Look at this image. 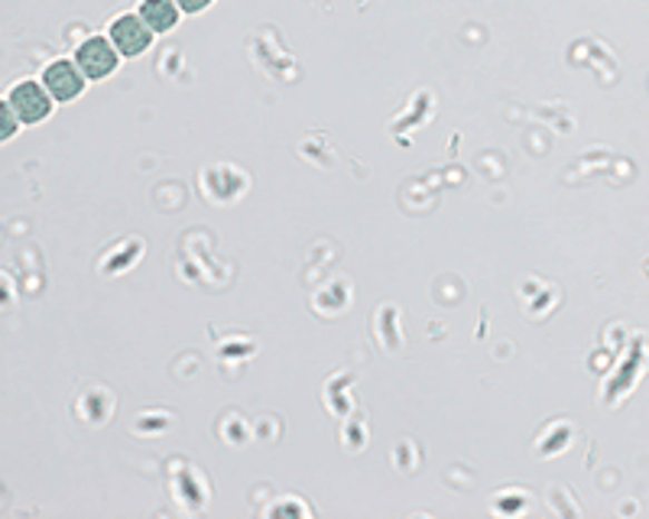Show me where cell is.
Instances as JSON below:
<instances>
[{"instance_id":"6da1fadb","label":"cell","mask_w":649,"mask_h":519,"mask_svg":"<svg viewBox=\"0 0 649 519\" xmlns=\"http://www.w3.org/2000/svg\"><path fill=\"white\" fill-rule=\"evenodd\" d=\"M72 59L78 62V69L88 75V81H105V78H111V75L120 69V62H124V56L117 52V46L111 42V37L105 33H98V37H88L81 39L76 46V52H72Z\"/></svg>"},{"instance_id":"7a4b0ae2","label":"cell","mask_w":649,"mask_h":519,"mask_svg":"<svg viewBox=\"0 0 649 519\" xmlns=\"http://www.w3.org/2000/svg\"><path fill=\"white\" fill-rule=\"evenodd\" d=\"M3 98L10 101V108L17 111V117L23 124H42V120H49L52 111H56V98L49 95V88L42 81H37V78L17 81Z\"/></svg>"},{"instance_id":"3957f363","label":"cell","mask_w":649,"mask_h":519,"mask_svg":"<svg viewBox=\"0 0 649 519\" xmlns=\"http://www.w3.org/2000/svg\"><path fill=\"white\" fill-rule=\"evenodd\" d=\"M108 37L124 59H137V56L150 52L156 33L147 27V20L140 13H120L108 23Z\"/></svg>"},{"instance_id":"277c9868","label":"cell","mask_w":649,"mask_h":519,"mask_svg":"<svg viewBox=\"0 0 649 519\" xmlns=\"http://www.w3.org/2000/svg\"><path fill=\"white\" fill-rule=\"evenodd\" d=\"M39 81L49 88V95L56 98V105H72L81 98V91L88 88V75L78 69L76 59H52Z\"/></svg>"},{"instance_id":"5b68a950","label":"cell","mask_w":649,"mask_h":519,"mask_svg":"<svg viewBox=\"0 0 649 519\" xmlns=\"http://www.w3.org/2000/svg\"><path fill=\"white\" fill-rule=\"evenodd\" d=\"M137 13L147 20V27L154 30L156 37L159 33H173L183 20V7L176 0H140Z\"/></svg>"},{"instance_id":"8992f818","label":"cell","mask_w":649,"mask_h":519,"mask_svg":"<svg viewBox=\"0 0 649 519\" xmlns=\"http://www.w3.org/2000/svg\"><path fill=\"white\" fill-rule=\"evenodd\" d=\"M20 127H23V120L17 117V111L10 108V101L3 98V101H0V140H3V144L13 140V137L20 134Z\"/></svg>"},{"instance_id":"52a82bcc","label":"cell","mask_w":649,"mask_h":519,"mask_svg":"<svg viewBox=\"0 0 649 519\" xmlns=\"http://www.w3.org/2000/svg\"><path fill=\"white\" fill-rule=\"evenodd\" d=\"M179 7H183V13H189V17H195V13H205L215 0H176Z\"/></svg>"}]
</instances>
